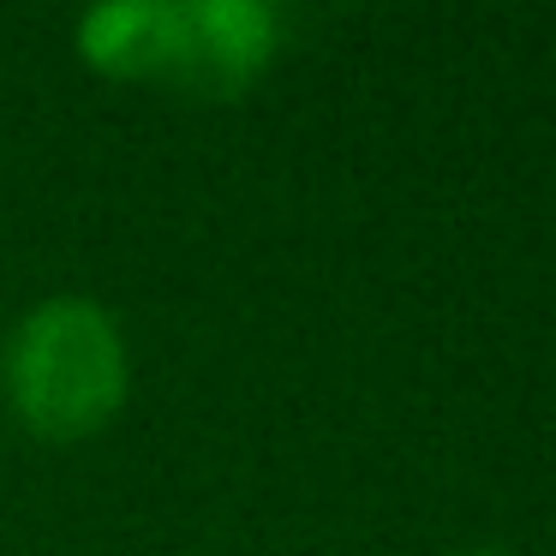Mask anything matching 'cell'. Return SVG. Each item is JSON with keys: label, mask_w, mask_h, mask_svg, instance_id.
Returning <instances> with one entry per match:
<instances>
[{"label": "cell", "mask_w": 556, "mask_h": 556, "mask_svg": "<svg viewBox=\"0 0 556 556\" xmlns=\"http://www.w3.org/2000/svg\"><path fill=\"white\" fill-rule=\"evenodd\" d=\"M7 407L42 443H90L132 395V341L90 293L37 300L0 353Z\"/></svg>", "instance_id": "obj_1"}, {"label": "cell", "mask_w": 556, "mask_h": 556, "mask_svg": "<svg viewBox=\"0 0 556 556\" xmlns=\"http://www.w3.org/2000/svg\"><path fill=\"white\" fill-rule=\"evenodd\" d=\"M281 30L269 0H168L162 85L192 102H240L276 66Z\"/></svg>", "instance_id": "obj_2"}, {"label": "cell", "mask_w": 556, "mask_h": 556, "mask_svg": "<svg viewBox=\"0 0 556 556\" xmlns=\"http://www.w3.org/2000/svg\"><path fill=\"white\" fill-rule=\"evenodd\" d=\"M448 556H515L508 544H460V551H448Z\"/></svg>", "instance_id": "obj_4"}, {"label": "cell", "mask_w": 556, "mask_h": 556, "mask_svg": "<svg viewBox=\"0 0 556 556\" xmlns=\"http://www.w3.org/2000/svg\"><path fill=\"white\" fill-rule=\"evenodd\" d=\"M73 49L97 78L162 85V61H168V0H97L78 18Z\"/></svg>", "instance_id": "obj_3"}]
</instances>
